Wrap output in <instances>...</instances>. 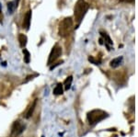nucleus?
Masks as SVG:
<instances>
[{"label": "nucleus", "instance_id": "obj_9", "mask_svg": "<svg viewBox=\"0 0 138 137\" xmlns=\"http://www.w3.org/2000/svg\"><path fill=\"white\" fill-rule=\"evenodd\" d=\"M27 41H28V38L26 36L25 34H22V33H19V45L20 47L24 48L27 44Z\"/></svg>", "mask_w": 138, "mask_h": 137}, {"label": "nucleus", "instance_id": "obj_13", "mask_svg": "<svg viewBox=\"0 0 138 137\" xmlns=\"http://www.w3.org/2000/svg\"><path fill=\"white\" fill-rule=\"evenodd\" d=\"M72 81H73V77H72V76H69V77H67V78L64 80V88H65V90H68V89L71 88Z\"/></svg>", "mask_w": 138, "mask_h": 137}, {"label": "nucleus", "instance_id": "obj_19", "mask_svg": "<svg viewBox=\"0 0 138 137\" xmlns=\"http://www.w3.org/2000/svg\"><path fill=\"white\" fill-rule=\"evenodd\" d=\"M42 137H44V136H43V135H42Z\"/></svg>", "mask_w": 138, "mask_h": 137}, {"label": "nucleus", "instance_id": "obj_16", "mask_svg": "<svg viewBox=\"0 0 138 137\" xmlns=\"http://www.w3.org/2000/svg\"><path fill=\"white\" fill-rule=\"evenodd\" d=\"M38 75H28L27 76V78L25 79V81H24V83H27V82H29L30 79H33V77H35V76H37Z\"/></svg>", "mask_w": 138, "mask_h": 137}, {"label": "nucleus", "instance_id": "obj_3", "mask_svg": "<svg viewBox=\"0 0 138 137\" xmlns=\"http://www.w3.org/2000/svg\"><path fill=\"white\" fill-rule=\"evenodd\" d=\"M72 27H73V20L71 18H65L64 20H62L60 26H59L60 36L65 37L69 35V33L72 30Z\"/></svg>", "mask_w": 138, "mask_h": 137}, {"label": "nucleus", "instance_id": "obj_7", "mask_svg": "<svg viewBox=\"0 0 138 137\" xmlns=\"http://www.w3.org/2000/svg\"><path fill=\"white\" fill-rule=\"evenodd\" d=\"M36 104H37V99H34L33 102L31 103V105H30V107H29V110H28V111H27V113H26V115H25L26 119H29V118L31 117V115L33 114V111L35 110Z\"/></svg>", "mask_w": 138, "mask_h": 137}, {"label": "nucleus", "instance_id": "obj_1", "mask_svg": "<svg viewBox=\"0 0 138 137\" xmlns=\"http://www.w3.org/2000/svg\"><path fill=\"white\" fill-rule=\"evenodd\" d=\"M87 9H88V4L86 3L84 0H78L74 8V13H75V19L77 21L78 26L80 24L81 20H83L84 16L86 15Z\"/></svg>", "mask_w": 138, "mask_h": 137}, {"label": "nucleus", "instance_id": "obj_8", "mask_svg": "<svg viewBox=\"0 0 138 137\" xmlns=\"http://www.w3.org/2000/svg\"><path fill=\"white\" fill-rule=\"evenodd\" d=\"M100 34H101V36L103 37V39L105 40V45L107 46V48H108V50H111L110 49V45H112V42H111V40H110V36L107 34L106 32H100Z\"/></svg>", "mask_w": 138, "mask_h": 137}, {"label": "nucleus", "instance_id": "obj_12", "mask_svg": "<svg viewBox=\"0 0 138 137\" xmlns=\"http://www.w3.org/2000/svg\"><path fill=\"white\" fill-rule=\"evenodd\" d=\"M23 53H24V62L26 64H29V61H30V53L27 49H23Z\"/></svg>", "mask_w": 138, "mask_h": 137}, {"label": "nucleus", "instance_id": "obj_17", "mask_svg": "<svg viewBox=\"0 0 138 137\" xmlns=\"http://www.w3.org/2000/svg\"><path fill=\"white\" fill-rule=\"evenodd\" d=\"M62 63H63V62H58V63H56V64H55V65H52L51 67H50V69H51V70H53V69H54V68H55V67H56V66H57V65H61Z\"/></svg>", "mask_w": 138, "mask_h": 137}, {"label": "nucleus", "instance_id": "obj_10", "mask_svg": "<svg viewBox=\"0 0 138 137\" xmlns=\"http://www.w3.org/2000/svg\"><path fill=\"white\" fill-rule=\"evenodd\" d=\"M122 61V57H117V58L113 59L112 61L110 62V66L113 67V68H116V67H118L120 65H121V63Z\"/></svg>", "mask_w": 138, "mask_h": 137}, {"label": "nucleus", "instance_id": "obj_4", "mask_svg": "<svg viewBox=\"0 0 138 137\" xmlns=\"http://www.w3.org/2000/svg\"><path fill=\"white\" fill-rule=\"evenodd\" d=\"M61 54H62V48L58 45V44H55V45L54 46V48L52 49L51 53H50V55H49L48 65H52Z\"/></svg>", "mask_w": 138, "mask_h": 137}, {"label": "nucleus", "instance_id": "obj_18", "mask_svg": "<svg viewBox=\"0 0 138 137\" xmlns=\"http://www.w3.org/2000/svg\"><path fill=\"white\" fill-rule=\"evenodd\" d=\"M2 19H3V14L1 12V8H0V21L2 20Z\"/></svg>", "mask_w": 138, "mask_h": 137}, {"label": "nucleus", "instance_id": "obj_14", "mask_svg": "<svg viewBox=\"0 0 138 137\" xmlns=\"http://www.w3.org/2000/svg\"><path fill=\"white\" fill-rule=\"evenodd\" d=\"M17 5L14 2H8L7 3V9H8V12L10 14H12L14 12V9L16 8Z\"/></svg>", "mask_w": 138, "mask_h": 137}, {"label": "nucleus", "instance_id": "obj_6", "mask_svg": "<svg viewBox=\"0 0 138 137\" xmlns=\"http://www.w3.org/2000/svg\"><path fill=\"white\" fill-rule=\"evenodd\" d=\"M30 20H31V11L29 10V11L26 13L25 17H24V20H23V28L25 29H27V30L29 29Z\"/></svg>", "mask_w": 138, "mask_h": 137}, {"label": "nucleus", "instance_id": "obj_5", "mask_svg": "<svg viewBox=\"0 0 138 137\" xmlns=\"http://www.w3.org/2000/svg\"><path fill=\"white\" fill-rule=\"evenodd\" d=\"M24 130H25V125L21 123L20 121H16L13 123L12 128H11V136H19V134H21L24 132Z\"/></svg>", "mask_w": 138, "mask_h": 137}, {"label": "nucleus", "instance_id": "obj_11", "mask_svg": "<svg viewBox=\"0 0 138 137\" xmlns=\"http://www.w3.org/2000/svg\"><path fill=\"white\" fill-rule=\"evenodd\" d=\"M63 92H64L63 85H62L61 83H59V84H57V86L55 87V89H54V94L55 95H61V94H63Z\"/></svg>", "mask_w": 138, "mask_h": 137}, {"label": "nucleus", "instance_id": "obj_15", "mask_svg": "<svg viewBox=\"0 0 138 137\" xmlns=\"http://www.w3.org/2000/svg\"><path fill=\"white\" fill-rule=\"evenodd\" d=\"M88 60H89L91 63H93V64H95V65H100V61H97V60H95V59L93 58V57H89L88 58Z\"/></svg>", "mask_w": 138, "mask_h": 137}, {"label": "nucleus", "instance_id": "obj_2", "mask_svg": "<svg viewBox=\"0 0 138 137\" xmlns=\"http://www.w3.org/2000/svg\"><path fill=\"white\" fill-rule=\"evenodd\" d=\"M106 117H108V114L105 111H100V110H95L87 113V120L89 121V124H95L97 122H100Z\"/></svg>", "mask_w": 138, "mask_h": 137}]
</instances>
